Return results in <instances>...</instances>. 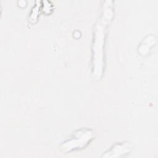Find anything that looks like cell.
I'll return each mask as SVG.
<instances>
[{
	"instance_id": "6da1fadb",
	"label": "cell",
	"mask_w": 158,
	"mask_h": 158,
	"mask_svg": "<svg viewBox=\"0 0 158 158\" xmlns=\"http://www.w3.org/2000/svg\"><path fill=\"white\" fill-rule=\"evenodd\" d=\"M131 149L130 146H129V144H119L117 146H115L114 147V148L113 149H111L110 151H109L108 155L106 156L105 157H109L110 156H111L112 154L114 153V154L112 155V157H114L115 154H117V156H119L120 154H127V152H129L130 149Z\"/></svg>"
}]
</instances>
